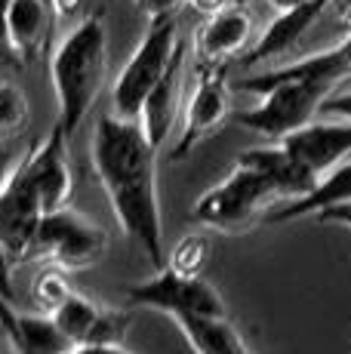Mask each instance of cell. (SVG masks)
<instances>
[{"mask_svg":"<svg viewBox=\"0 0 351 354\" xmlns=\"http://www.w3.org/2000/svg\"><path fill=\"white\" fill-rule=\"evenodd\" d=\"M93 167L120 231L148 262L164 268V225L158 201V148L139 120L105 114L93 129Z\"/></svg>","mask_w":351,"mask_h":354,"instance_id":"obj_1","label":"cell"},{"mask_svg":"<svg viewBox=\"0 0 351 354\" xmlns=\"http://www.w3.org/2000/svg\"><path fill=\"white\" fill-rule=\"evenodd\" d=\"M108 68V28L102 12H93L59 40L50 56V80L59 102V124L74 133L96 105Z\"/></svg>","mask_w":351,"mask_h":354,"instance_id":"obj_2","label":"cell"},{"mask_svg":"<svg viewBox=\"0 0 351 354\" xmlns=\"http://www.w3.org/2000/svg\"><path fill=\"white\" fill-rule=\"evenodd\" d=\"M281 201L278 188L249 163H234V169L194 201V222L213 231H244L259 222Z\"/></svg>","mask_w":351,"mask_h":354,"instance_id":"obj_3","label":"cell"},{"mask_svg":"<svg viewBox=\"0 0 351 354\" xmlns=\"http://www.w3.org/2000/svg\"><path fill=\"white\" fill-rule=\"evenodd\" d=\"M179 46H182V40H179L176 16L148 22L145 37L139 40V46L133 50V56L126 59V65L120 68L117 80H114V86H111V114L139 120L142 102L148 99V93L164 77V71L170 68Z\"/></svg>","mask_w":351,"mask_h":354,"instance_id":"obj_4","label":"cell"},{"mask_svg":"<svg viewBox=\"0 0 351 354\" xmlns=\"http://www.w3.org/2000/svg\"><path fill=\"white\" fill-rule=\"evenodd\" d=\"M108 250V234L86 216L74 213L71 207L44 213L40 228L31 243V256L44 259L46 265H56L62 271L93 268Z\"/></svg>","mask_w":351,"mask_h":354,"instance_id":"obj_5","label":"cell"},{"mask_svg":"<svg viewBox=\"0 0 351 354\" xmlns=\"http://www.w3.org/2000/svg\"><path fill=\"white\" fill-rule=\"evenodd\" d=\"M330 86L314 80H278L259 93V105L238 114V124L249 133H259L272 142H281L293 129L305 127L321 111V102L330 96Z\"/></svg>","mask_w":351,"mask_h":354,"instance_id":"obj_6","label":"cell"},{"mask_svg":"<svg viewBox=\"0 0 351 354\" xmlns=\"http://www.w3.org/2000/svg\"><path fill=\"white\" fill-rule=\"evenodd\" d=\"M231 114V90L225 80V65H207L198 62L194 71V86L185 99L182 111V133L176 139L170 160H182L228 120Z\"/></svg>","mask_w":351,"mask_h":354,"instance_id":"obj_7","label":"cell"},{"mask_svg":"<svg viewBox=\"0 0 351 354\" xmlns=\"http://www.w3.org/2000/svg\"><path fill=\"white\" fill-rule=\"evenodd\" d=\"M130 305L154 308L164 315H210L225 317V302L204 277H185L170 268H160L154 277L133 283L126 292Z\"/></svg>","mask_w":351,"mask_h":354,"instance_id":"obj_8","label":"cell"},{"mask_svg":"<svg viewBox=\"0 0 351 354\" xmlns=\"http://www.w3.org/2000/svg\"><path fill=\"white\" fill-rule=\"evenodd\" d=\"M22 167L40 197L44 213L68 207L74 192V169L68 158V133L59 120L53 124V129L37 148L22 154Z\"/></svg>","mask_w":351,"mask_h":354,"instance_id":"obj_9","label":"cell"},{"mask_svg":"<svg viewBox=\"0 0 351 354\" xmlns=\"http://www.w3.org/2000/svg\"><path fill=\"white\" fill-rule=\"evenodd\" d=\"M40 219H44V207H40V197L22 167V158H19L6 185L0 188V241H3L10 259L31 256Z\"/></svg>","mask_w":351,"mask_h":354,"instance_id":"obj_10","label":"cell"},{"mask_svg":"<svg viewBox=\"0 0 351 354\" xmlns=\"http://www.w3.org/2000/svg\"><path fill=\"white\" fill-rule=\"evenodd\" d=\"M53 321L68 336L71 345H108V342H124L130 315L117 308H105V305L93 302L84 292H71L53 311Z\"/></svg>","mask_w":351,"mask_h":354,"instance_id":"obj_11","label":"cell"},{"mask_svg":"<svg viewBox=\"0 0 351 354\" xmlns=\"http://www.w3.org/2000/svg\"><path fill=\"white\" fill-rule=\"evenodd\" d=\"M281 145L308 173L323 176L336 163L351 158V120H308L305 127L283 136Z\"/></svg>","mask_w":351,"mask_h":354,"instance_id":"obj_12","label":"cell"},{"mask_svg":"<svg viewBox=\"0 0 351 354\" xmlns=\"http://www.w3.org/2000/svg\"><path fill=\"white\" fill-rule=\"evenodd\" d=\"M253 40V16L247 6L231 3L228 10L207 16V22L194 31V56L207 65H225L249 46Z\"/></svg>","mask_w":351,"mask_h":354,"instance_id":"obj_13","label":"cell"},{"mask_svg":"<svg viewBox=\"0 0 351 354\" xmlns=\"http://www.w3.org/2000/svg\"><path fill=\"white\" fill-rule=\"evenodd\" d=\"M327 6H330L327 0H308V3H302V6L278 12V16L268 22V28L259 34V40L244 53V65H265V62L281 59L283 53H290L305 37V31L323 16Z\"/></svg>","mask_w":351,"mask_h":354,"instance_id":"obj_14","label":"cell"},{"mask_svg":"<svg viewBox=\"0 0 351 354\" xmlns=\"http://www.w3.org/2000/svg\"><path fill=\"white\" fill-rule=\"evenodd\" d=\"M182 68H185V44L179 46V53L173 56L170 68L164 71V77L158 80L148 99L142 102V111H139V124L145 129L148 142L154 148H160L173 133V124L179 118V108H182Z\"/></svg>","mask_w":351,"mask_h":354,"instance_id":"obj_15","label":"cell"},{"mask_svg":"<svg viewBox=\"0 0 351 354\" xmlns=\"http://www.w3.org/2000/svg\"><path fill=\"white\" fill-rule=\"evenodd\" d=\"M53 19H56V10H53L50 0H10L6 28H10V40L19 56V65L35 62L46 53Z\"/></svg>","mask_w":351,"mask_h":354,"instance_id":"obj_16","label":"cell"},{"mask_svg":"<svg viewBox=\"0 0 351 354\" xmlns=\"http://www.w3.org/2000/svg\"><path fill=\"white\" fill-rule=\"evenodd\" d=\"M351 201V158H345L342 163H336L333 169H327L323 176H317L314 188L302 197H293L287 203H274L262 222H293V219H302V216H314L327 207H336V203H348Z\"/></svg>","mask_w":351,"mask_h":354,"instance_id":"obj_17","label":"cell"},{"mask_svg":"<svg viewBox=\"0 0 351 354\" xmlns=\"http://www.w3.org/2000/svg\"><path fill=\"white\" fill-rule=\"evenodd\" d=\"M238 160L249 163L253 169H259V173L265 176L274 188H278V194L287 197V201L308 194L314 188V182H317V176L308 173V169L302 167V163L296 160L293 154L281 145V142H274V145L247 148V151L238 154Z\"/></svg>","mask_w":351,"mask_h":354,"instance_id":"obj_18","label":"cell"},{"mask_svg":"<svg viewBox=\"0 0 351 354\" xmlns=\"http://www.w3.org/2000/svg\"><path fill=\"white\" fill-rule=\"evenodd\" d=\"M194 354H253L247 348L244 336L228 324V317L210 315H170Z\"/></svg>","mask_w":351,"mask_h":354,"instance_id":"obj_19","label":"cell"},{"mask_svg":"<svg viewBox=\"0 0 351 354\" xmlns=\"http://www.w3.org/2000/svg\"><path fill=\"white\" fill-rule=\"evenodd\" d=\"M213 256V241L204 231H194V234H185L179 243L170 250V256L164 259V268L176 271V274L185 277H200L210 265Z\"/></svg>","mask_w":351,"mask_h":354,"instance_id":"obj_20","label":"cell"},{"mask_svg":"<svg viewBox=\"0 0 351 354\" xmlns=\"http://www.w3.org/2000/svg\"><path fill=\"white\" fill-rule=\"evenodd\" d=\"M31 292H35L37 308L46 311V315H53V311H56L59 305H62L65 299L74 292V287L68 283V271L56 268V265H46V268L35 277V287H31Z\"/></svg>","mask_w":351,"mask_h":354,"instance_id":"obj_21","label":"cell"},{"mask_svg":"<svg viewBox=\"0 0 351 354\" xmlns=\"http://www.w3.org/2000/svg\"><path fill=\"white\" fill-rule=\"evenodd\" d=\"M28 124V99L10 80H0V142L19 136Z\"/></svg>","mask_w":351,"mask_h":354,"instance_id":"obj_22","label":"cell"},{"mask_svg":"<svg viewBox=\"0 0 351 354\" xmlns=\"http://www.w3.org/2000/svg\"><path fill=\"white\" fill-rule=\"evenodd\" d=\"M317 114H327V118H336V120H351V90L345 93L333 90L321 102V111Z\"/></svg>","mask_w":351,"mask_h":354,"instance_id":"obj_23","label":"cell"},{"mask_svg":"<svg viewBox=\"0 0 351 354\" xmlns=\"http://www.w3.org/2000/svg\"><path fill=\"white\" fill-rule=\"evenodd\" d=\"M185 3V0H136L139 12L148 19V22H154V19H167V16H176V10Z\"/></svg>","mask_w":351,"mask_h":354,"instance_id":"obj_24","label":"cell"},{"mask_svg":"<svg viewBox=\"0 0 351 354\" xmlns=\"http://www.w3.org/2000/svg\"><path fill=\"white\" fill-rule=\"evenodd\" d=\"M6 6H10V0H0V65H19V56L10 40V28H6Z\"/></svg>","mask_w":351,"mask_h":354,"instance_id":"obj_25","label":"cell"},{"mask_svg":"<svg viewBox=\"0 0 351 354\" xmlns=\"http://www.w3.org/2000/svg\"><path fill=\"white\" fill-rule=\"evenodd\" d=\"M317 222L323 225H342V228H351V201L348 203H336V207H327L321 213H314Z\"/></svg>","mask_w":351,"mask_h":354,"instance_id":"obj_26","label":"cell"},{"mask_svg":"<svg viewBox=\"0 0 351 354\" xmlns=\"http://www.w3.org/2000/svg\"><path fill=\"white\" fill-rule=\"evenodd\" d=\"M0 296L3 299H10L12 302V259L10 253H6V247H3V241H0Z\"/></svg>","mask_w":351,"mask_h":354,"instance_id":"obj_27","label":"cell"},{"mask_svg":"<svg viewBox=\"0 0 351 354\" xmlns=\"http://www.w3.org/2000/svg\"><path fill=\"white\" fill-rule=\"evenodd\" d=\"M71 354H133L124 348V342H108V345H74Z\"/></svg>","mask_w":351,"mask_h":354,"instance_id":"obj_28","label":"cell"},{"mask_svg":"<svg viewBox=\"0 0 351 354\" xmlns=\"http://www.w3.org/2000/svg\"><path fill=\"white\" fill-rule=\"evenodd\" d=\"M191 10H198L200 16H213V12H222L234 3V0H185Z\"/></svg>","mask_w":351,"mask_h":354,"instance_id":"obj_29","label":"cell"},{"mask_svg":"<svg viewBox=\"0 0 351 354\" xmlns=\"http://www.w3.org/2000/svg\"><path fill=\"white\" fill-rule=\"evenodd\" d=\"M16 163H19V158L10 151V148H3L0 145V188L6 185V179H10V173L16 169Z\"/></svg>","mask_w":351,"mask_h":354,"instance_id":"obj_30","label":"cell"},{"mask_svg":"<svg viewBox=\"0 0 351 354\" xmlns=\"http://www.w3.org/2000/svg\"><path fill=\"white\" fill-rule=\"evenodd\" d=\"M0 339H3V345H6V351L10 354H44V351H35V348H28L25 342H19V339H12V336H3L0 333Z\"/></svg>","mask_w":351,"mask_h":354,"instance_id":"obj_31","label":"cell"},{"mask_svg":"<svg viewBox=\"0 0 351 354\" xmlns=\"http://www.w3.org/2000/svg\"><path fill=\"white\" fill-rule=\"evenodd\" d=\"M50 3H53V10H56V16H71L80 6V0H50Z\"/></svg>","mask_w":351,"mask_h":354,"instance_id":"obj_32","label":"cell"},{"mask_svg":"<svg viewBox=\"0 0 351 354\" xmlns=\"http://www.w3.org/2000/svg\"><path fill=\"white\" fill-rule=\"evenodd\" d=\"M308 3V0H268V6H272L274 12H283V10H293V6H302Z\"/></svg>","mask_w":351,"mask_h":354,"instance_id":"obj_33","label":"cell"},{"mask_svg":"<svg viewBox=\"0 0 351 354\" xmlns=\"http://www.w3.org/2000/svg\"><path fill=\"white\" fill-rule=\"evenodd\" d=\"M339 19L345 25V31L351 34V0H339Z\"/></svg>","mask_w":351,"mask_h":354,"instance_id":"obj_34","label":"cell"},{"mask_svg":"<svg viewBox=\"0 0 351 354\" xmlns=\"http://www.w3.org/2000/svg\"><path fill=\"white\" fill-rule=\"evenodd\" d=\"M234 3H240V6H249V3H253V0H234Z\"/></svg>","mask_w":351,"mask_h":354,"instance_id":"obj_35","label":"cell"},{"mask_svg":"<svg viewBox=\"0 0 351 354\" xmlns=\"http://www.w3.org/2000/svg\"><path fill=\"white\" fill-rule=\"evenodd\" d=\"M0 354H6V351H3V348H0Z\"/></svg>","mask_w":351,"mask_h":354,"instance_id":"obj_36","label":"cell"},{"mask_svg":"<svg viewBox=\"0 0 351 354\" xmlns=\"http://www.w3.org/2000/svg\"><path fill=\"white\" fill-rule=\"evenodd\" d=\"M327 3H333V0H327Z\"/></svg>","mask_w":351,"mask_h":354,"instance_id":"obj_37","label":"cell"}]
</instances>
